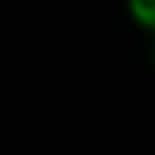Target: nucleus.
Listing matches in <instances>:
<instances>
[{"label": "nucleus", "instance_id": "1", "mask_svg": "<svg viewBox=\"0 0 155 155\" xmlns=\"http://www.w3.org/2000/svg\"><path fill=\"white\" fill-rule=\"evenodd\" d=\"M126 12L136 27L155 34V0H124Z\"/></svg>", "mask_w": 155, "mask_h": 155}]
</instances>
